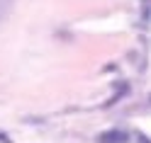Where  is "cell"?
Returning <instances> with one entry per match:
<instances>
[{
	"instance_id": "cell-3",
	"label": "cell",
	"mask_w": 151,
	"mask_h": 143,
	"mask_svg": "<svg viewBox=\"0 0 151 143\" xmlns=\"http://www.w3.org/2000/svg\"><path fill=\"white\" fill-rule=\"evenodd\" d=\"M149 102H151V97H149Z\"/></svg>"
},
{
	"instance_id": "cell-2",
	"label": "cell",
	"mask_w": 151,
	"mask_h": 143,
	"mask_svg": "<svg viewBox=\"0 0 151 143\" xmlns=\"http://www.w3.org/2000/svg\"><path fill=\"white\" fill-rule=\"evenodd\" d=\"M139 141H141V143H151V141H149L146 136H139Z\"/></svg>"
},
{
	"instance_id": "cell-1",
	"label": "cell",
	"mask_w": 151,
	"mask_h": 143,
	"mask_svg": "<svg viewBox=\"0 0 151 143\" xmlns=\"http://www.w3.org/2000/svg\"><path fill=\"white\" fill-rule=\"evenodd\" d=\"M127 141H129V133L127 131H119V129L102 131L98 136V143H127Z\"/></svg>"
}]
</instances>
